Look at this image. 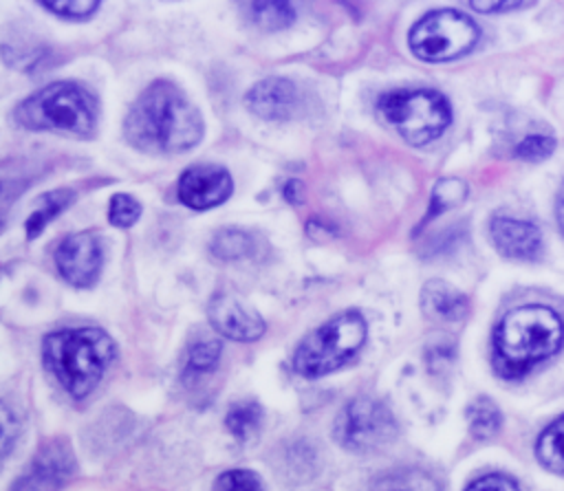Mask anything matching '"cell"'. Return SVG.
Returning a JSON list of instances; mask_svg holds the SVG:
<instances>
[{
  "label": "cell",
  "instance_id": "cell-1",
  "mask_svg": "<svg viewBox=\"0 0 564 491\" xmlns=\"http://www.w3.org/2000/svg\"><path fill=\"white\" fill-rule=\"evenodd\" d=\"M123 132L139 150L174 154L200 141L203 117L181 88L170 81H152L128 110Z\"/></svg>",
  "mask_w": 564,
  "mask_h": 491
},
{
  "label": "cell",
  "instance_id": "cell-2",
  "mask_svg": "<svg viewBox=\"0 0 564 491\" xmlns=\"http://www.w3.org/2000/svg\"><path fill=\"white\" fill-rule=\"evenodd\" d=\"M564 341L562 317L540 304L509 310L494 330V368L505 379H520L549 359Z\"/></svg>",
  "mask_w": 564,
  "mask_h": 491
},
{
  "label": "cell",
  "instance_id": "cell-3",
  "mask_svg": "<svg viewBox=\"0 0 564 491\" xmlns=\"http://www.w3.org/2000/svg\"><path fill=\"white\" fill-rule=\"evenodd\" d=\"M42 359L73 399H84L115 359V343L101 328H64L44 337Z\"/></svg>",
  "mask_w": 564,
  "mask_h": 491
},
{
  "label": "cell",
  "instance_id": "cell-4",
  "mask_svg": "<svg viewBox=\"0 0 564 491\" xmlns=\"http://www.w3.org/2000/svg\"><path fill=\"white\" fill-rule=\"evenodd\" d=\"M15 119L29 130H59L90 137L97 126V101L77 81H55L29 95L15 108Z\"/></svg>",
  "mask_w": 564,
  "mask_h": 491
},
{
  "label": "cell",
  "instance_id": "cell-5",
  "mask_svg": "<svg viewBox=\"0 0 564 491\" xmlns=\"http://www.w3.org/2000/svg\"><path fill=\"white\" fill-rule=\"evenodd\" d=\"M366 335V319L357 310H344L300 341L293 365L302 377H324L348 363L364 346Z\"/></svg>",
  "mask_w": 564,
  "mask_h": 491
},
{
  "label": "cell",
  "instance_id": "cell-6",
  "mask_svg": "<svg viewBox=\"0 0 564 491\" xmlns=\"http://www.w3.org/2000/svg\"><path fill=\"white\" fill-rule=\"evenodd\" d=\"M377 112L412 145L434 141L452 121L447 99L432 88L386 92L377 101Z\"/></svg>",
  "mask_w": 564,
  "mask_h": 491
},
{
  "label": "cell",
  "instance_id": "cell-7",
  "mask_svg": "<svg viewBox=\"0 0 564 491\" xmlns=\"http://www.w3.org/2000/svg\"><path fill=\"white\" fill-rule=\"evenodd\" d=\"M476 22L454 9L430 11L414 22L408 44L419 59L447 62L469 53L478 42Z\"/></svg>",
  "mask_w": 564,
  "mask_h": 491
},
{
  "label": "cell",
  "instance_id": "cell-8",
  "mask_svg": "<svg viewBox=\"0 0 564 491\" xmlns=\"http://www.w3.org/2000/svg\"><path fill=\"white\" fill-rule=\"evenodd\" d=\"M397 421L388 405L370 396H357L348 401L333 425L337 443L344 449L357 454L388 447L397 438Z\"/></svg>",
  "mask_w": 564,
  "mask_h": 491
},
{
  "label": "cell",
  "instance_id": "cell-9",
  "mask_svg": "<svg viewBox=\"0 0 564 491\" xmlns=\"http://www.w3.org/2000/svg\"><path fill=\"white\" fill-rule=\"evenodd\" d=\"M77 471L73 447L66 438L44 443L24 471L15 478L11 491H57Z\"/></svg>",
  "mask_w": 564,
  "mask_h": 491
},
{
  "label": "cell",
  "instance_id": "cell-10",
  "mask_svg": "<svg viewBox=\"0 0 564 491\" xmlns=\"http://www.w3.org/2000/svg\"><path fill=\"white\" fill-rule=\"evenodd\" d=\"M104 262L101 242L93 231L66 236L55 249V266L62 277L79 288L95 284Z\"/></svg>",
  "mask_w": 564,
  "mask_h": 491
},
{
  "label": "cell",
  "instance_id": "cell-11",
  "mask_svg": "<svg viewBox=\"0 0 564 491\" xmlns=\"http://www.w3.org/2000/svg\"><path fill=\"white\" fill-rule=\"evenodd\" d=\"M234 181L220 165L200 163L187 167L178 178V200L192 209H209L231 196Z\"/></svg>",
  "mask_w": 564,
  "mask_h": 491
},
{
  "label": "cell",
  "instance_id": "cell-12",
  "mask_svg": "<svg viewBox=\"0 0 564 491\" xmlns=\"http://www.w3.org/2000/svg\"><path fill=\"white\" fill-rule=\"evenodd\" d=\"M207 315H209V321L212 326L234 339V341H253L258 337L264 335V321L262 317L247 308L245 304H240L234 295H216L212 302H209V308H207Z\"/></svg>",
  "mask_w": 564,
  "mask_h": 491
},
{
  "label": "cell",
  "instance_id": "cell-13",
  "mask_svg": "<svg viewBox=\"0 0 564 491\" xmlns=\"http://www.w3.org/2000/svg\"><path fill=\"white\" fill-rule=\"evenodd\" d=\"M494 247L509 260H535L542 251V233L529 220L496 216L489 225Z\"/></svg>",
  "mask_w": 564,
  "mask_h": 491
},
{
  "label": "cell",
  "instance_id": "cell-14",
  "mask_svg": "<svg viewBox=\"0 0 564 491\" xmlns=\"http://www.w3.org/2000/svg\"><path fill=\"white\" fill-rule=\"evenodd\" d=\"M245 101L253 114L269 121H282L297 108V88L291 79L267 77L249 88Z\"/></svg>",
  "mask_w": 564,
  "mask_h": 491
},
{
  "label": "cell",
  "instance_id": "cell-15",
  "mask_svg": "<svg viewBox=\"0 0 564 491\" xmlns=\"http://www.w3.org/2000/svg\"><path fill=\"white\" fill-rule=\"evenodd\" d=\"M421 306H423V313H427L438 321H458L469 310L467 297L443 280H430L423 284Z\"/></svg>",
  "mask_w": 564,
  "mask_h": 491
},
{
  "label": "cell",
  "instance_id": "cell-16",
  "mask_svg": "<svg viewBox=\"0 0 564 491\" xmlns=\"http://www.w3.org/2000/svg\"><path fill=\"white\" fill-rule=\"evenodd\" d=\"M73 200H75V192H73V189H66V187H59V189H53V192L42 194V196L33 203V211H31V216L26 218V238H29V240L37 238V236L44 231V227H46L55 216H59Z\"/></svg>",
  "mask_w": 564,
  "mask_h": 491
},
{
  "label": "cell",
  "instance_id": "cell-17",
  "mask_svg": "<svg viewBox=\"0 0 564 491\" xmlns=\"http://www.w3.org/2000/svg\"><path fill=\"white\" fill-rule=\"evenodd\" d=\"M368 491H443L441 484L421 469H394L370 482Z\"/></svg>",
  "mask_w": 564,
  "mask_h": 491
},
{
  "label": "cell",
  "instance_id": "cell-18",
  "mask_svg": "<svg viewBox=\"0 0 564 491\" xmlns=\"http://www.w3.org/2000/svg\"><path fill=\"white\" fill-rule=\"evenodd\" d=\"M535 454L546 469L564 473V414L538 436Z\"/></svg>",
  "mask_w": 564,
  "mask_h": 491
},
{
  "label": "cell",
  "instance_id": "cell-19",
  "mask_svg": "<svg viewBox=\"0 0 564 491\" xmlns=\"http://www.w3.org/2000/svg\"><path fill=\"white\" fill-rule=\"evenodd\" d=\"M467 421H469V432L476 438H491L494 434H498L502 425V414L491 399L478 396L467 407Z\"/></svg>",
  "mask_w": 564,
  "mask_h": 491
},
{
  "label": "cell",
  "instance_id": "cell-20",
  "mask_svg": "<svg viewBox=\"0 0 564 491\" xmlns=\"http://www.w3.org/2000/svg\"><path fill=\"white\" fill-rule=\"evenodd\" d=\"M245 9L249 18L267 31L286 29L295 20V9L289 2H249Z\"/></svg>",
  "mask_w": 564,
  "mask_h": 491
},
{
  "label": "cell",
  "instance_id": "cell-21",
  "mask_svg": "<svg viewBox=\"0 0 564 491\" xmlns=\"http://www.w3.org/2000/svg\"><path fill=\"white\" fill-rule=\"evenodd\" d=\"M467 198V185L460 178H441L430 196V209L425 214V218L421 220V225L430 222L432 218H436L438 214L460 205Z\"/></svg>",
  "mask_w": 564,
  "mask_h": 491
},
{
  "label": "cell",
  "instance_id": "cell-22",
  "mask_svg": "<svg viewBox=\"0 0 564 491\" xmlns=\"http://www.w3.org/2000/svg\"><path fill=\"white\" fill-rule=\"evenodd\" d=\"M260 421H262V407L256 401H238L229 407L225 416L227 429L238 440H247L249 436H253V432L260 427Z\"/></svg>",
  "mask_w": 564,
  "mask_h": 491
},
{
  "label": "cell",
  "instance_id": "cell-23",
  "mask_svg": "<svg viewBox=\"0 0 564 491\" xmlns=\"http://www.w3.org/2000/svg\"><path fill=\"white\" fill-rule=\"evenodd\" d=\"M251 236L240 229H223L212 238V253L220 260H240L251 255Z\"/></svg>",
  "mask_w": 564,
  "mask_h": 491
},
{
  "label": "cell",
  "instance_id": "cell-24",
  "mask_svg": "<svg viewBox=\"0 0 564 491\" xmlns=\"http://www.w3.org/2000/svg\"><path fill=\"white\" fill-rule=\"evenodd\" d=\"M220 352H223V346L216 339H200L192 343L187 352V372L200 374V372L214 370L220 359Z\"/></svg>",
  "mask_w": 564,
  "mask_h": 491
},
{
  "label": "cell",
  "instance_id": "cell-25",
  "mask_svg": "<svg viewBox=\"0 0 564 491\" xmlns=\"http://www.w3.org/2000/svg\"><path fill=\"white\" fill-rule=\"evenodd\" d=\"M214 491H264V484L251 469H229L216 478Z\"/></svg>",
  "mask_w": 564,
  "mask_h": 491
},
{
  "label": "cell",
  "instance_id": "cell-26",
  "mask_svg": "<svg viewBox=\"0 0 564 491\" xmlns=\"http://www.w3.org/2000/svg\"><path fill=\"white\" fill-rule=\"evenodd\" d=\"M40 7H44L46 11L55 13L57 18L64 20H73V22H84L88 18H93V13L99 9V2L95 0H55V2H40Z\"/></svg>",
  "mask_w": 564,
  "mask_h": 491
},
{
  "label": "cell",
  "instance_id": "cell-27",
  "mask_svg": "<svg viewBox=\"0 0 564 491\" xmlns=\"http://www.w3.org/2000/svg\"><path fill=\"white\" fill-rule=\"evenodd\" d=\"M141 205L130 194H115L108 207V220L115 227H130L139 220Z\"/></svg>",
  "mask_w": 564,
  "mask_h": 491
},
{
  "label": "cell",
  "instance_id": "cell-28",
  "mask_svg": "<svg viewBox=\"0 0 564 491\" xmlns=\"http://www.w3.org/2000/svg\"><path fill=\"white\" fill-rule=\"evenodd\" d=\"M555 150V139L549 134H527L518 145H516V156L522 161H542L549 159L551 152Z\"/></svg>",
  "mask_w": 564,
  "mask_h": 491
},
{
  "label": "cell",
  "instance_id": "cell-29",
  "mask_svg": "<svg viewBox=\"0 0 564 491\" xmlns=\"http://www.w3.org/2000/svg\"><path fill=\"white\" fill-rule=\"evenodd\" d=\"M465 491H520L516 480L505 473H487L474 480Z\"/></svg>",
  "mask_w": 564,
  "mask_h": 491
},
{
  "label": "cell",
  "instance_id": "cell-30",
  "mask_svg": "<svg viewBox=\"0 0 564 491\" xmlns=\"http://www.w3.org/2000/svg\"><path fill=\"white\" fill-rule=\"evenodd\" d=\"M13 414H11V410H9V405L7 403H2V456L7 458L9 456V451H11V445H13V440H15V436H18V427H13Z\"/></svg>",
  "mask_w": 564,
  "mask_h": 491
},
{
  "label": "cell",
  "instance_id": "cell-31",
  "mask_svg": "<svg viewBox=\"0 0 564 491\" xmlns=\"http://www.w3.org/2000/svg\"><path fill=\"white\" fill-rule=\"evenodd\" d=\"M527 2H469L471 9L482 11V13H494V11H511V9H520Z\"/></svg>",
  "mask_w": 564,
  "mask_h": 491
},
{
  "label": "cell",
  "instance_id": "cell-32",
  "mask_svg": "<svg viewBox=\"0 0 564 491\" xmlns=\"http://www.w3.org/2000/svg\"><path fill=\"white\" fill-rule=\"evenodd\" d=\"M282 192H284V198L289 203H300L302 200V183L300 181H289Z\"/></svg>",
  "mask_w": 564,
  "mask_h": 491
},
{
  "label": "cell",
  "instance_id": "cell-33",
  "mask_svg": "<svg viewBox=\"0 0 564 491\" xmlns=\"http://www.w3.org/2000/svg\"><path fill=\"white\" fill-rule=\"evenodd\" d=\"M555 218H557L560 231L564 233V185L560 187V192H557V198H555Z\"/></svg>",
  "mask_w": 564,
  "mask_h": 491
}]
</instances>
